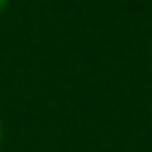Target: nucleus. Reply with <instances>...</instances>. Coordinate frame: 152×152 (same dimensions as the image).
<instances>
[{"label": "nucleus", "instance_id": "f257e3e1", "mask_svg": "<svg viewBox=\"0 0 152 152\" xmlns=\"http://www.w3.org/2000/svg\"><path fill=\"white\" fill-rule=\"evenodd\" d=\"M8 6H11V0H0V16L8 11Z\"/></svg>", "mask_w": 152, "mask_h": 152}, {"label": "nucleus", "instance_id": "f03ea898", "mask_svg": "<svg viewBox=\"0 0 152 152\" xmlns=\"http://www.w3.org/2000/svg\"><path fill=\"white\" fill-rule=\"evenodd\" d=\"M3 141H6V125H3V120H0V147H3Z\"/></svg>", "mask_w": 152, "mask_h": 152}]
</instances>
